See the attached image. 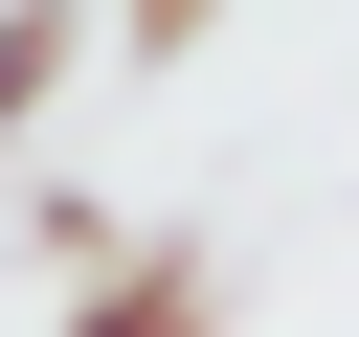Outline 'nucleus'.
<instances>
[{
    "mask_svg": "<svg viewBox=\"0 0 359 337\" xmlns=\"http://www.w3.org/2000/svg\"><path fill=\"white\" fill-rule=\"evenodd\" d=\"M90 22H112V0H0V135H22V112L90 67Z\"/></svg>",
    "mask_w": 359,
    "mask_h": 337,
    "instance_id": "obj_1",
    "label": "nucleus"
},
{
    "mask_svg": "<svg viewBox=\"0 0 359 337\" xmlns=\"http://www.w3.org/2000/svg\"><path fill=\"white\" fill-rule=\"evenodd\" d=\"M112 22H135V45H202V22H224V0H112Z\"/></svg>",
    "mask_w": 359,
    "mask_h": 337,
    "instance_id": "obj_3",
    "label": "nucleus"
},
{
    "mask_svg": "<svg viewBox=\"0 0 359 337\" xmlns=\"http://www.w3.org/2000/svg\"><path fill=\"white\" fill-rule=\"evenodd\" d=\"M157 315L202 337V270H180V247H112V270H90V337H157Z\"/></svg>",
    "mask_w": 359,
    "mask_h": 337,
    "instance_id": "obj_2",
    "label": "nucleus"
}]
</instances>
